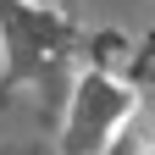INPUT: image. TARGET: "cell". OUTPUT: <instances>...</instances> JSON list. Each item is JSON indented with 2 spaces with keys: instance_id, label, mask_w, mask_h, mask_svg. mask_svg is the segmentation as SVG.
<instances>
[{
  "instance_id": "cell-1",
  "label": "cell",
  "mask_w": 155,
  "mask_h": 155,
  "mask_svg": "<svg viewBox=\"0 0 155 155\" xmlns=\"http://www.w3.org/2000/svg\"><path fill=\"white\" fill-rule=\"evenodd\" d=\"M144 111V94L116 67H78L55 133V155H116L133 139V122Z\"/></svg>"
},
{
  "instance_id": "cell-2",
  "label": "cell",
  "mask_w": 155,
  "mask_h": 155,
  "mask_svg": "<svg viewBox=\"0 0 155 155\" xmlns=\"http://www.w3.org/2000/svg\"><path fill=\"white\" fill-rule=\"evenodd\" d=\"M78 50H83V33H78V22L55 0H0V55H6V78L50 89L78 61Z\"/></svg>"
}]
</instances>
